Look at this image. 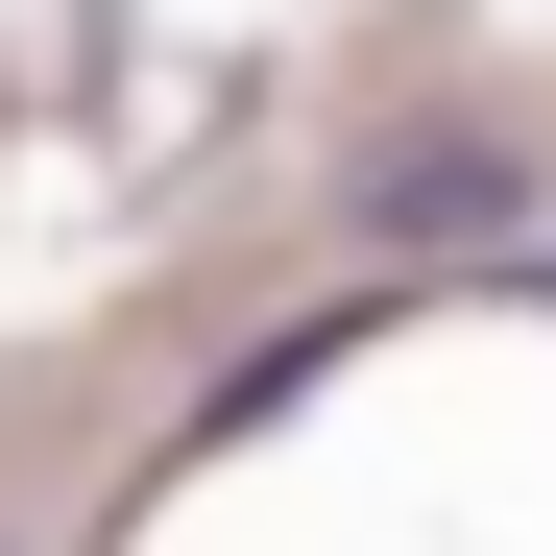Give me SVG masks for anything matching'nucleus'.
Segmentation results:
<instances>
[{
  "instance_id": "1",
  "label": "nucleus",
  "mask_w": 556,
  "mask_h": 556,
  "mask_svg": "<svg viewBox=\"0 0 556 556\" xmlns=\"http://www.w3.org/2000/svg\"><path fill=\"white\" fill-rule=\"evenodd\" d=\"M556 194H532V146L508 122H363L339 146V242L363 266H484V242H532Z\"/></svg>"
}]
</instances>
